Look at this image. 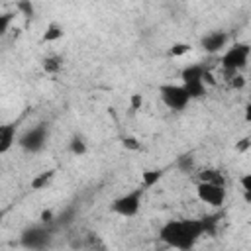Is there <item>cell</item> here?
Masks as SVG:
<instances>
[{
    "label": "cell",
    "instance_id": "5",
    "mask_svg": "<svg viewBox=\"0 0 251 251\" xmlns=\"http://www.w3.org/2000/svg\"><path fill=\"white\" fill-rule=\"evenodd\" d=\"M249 59V47L247 45H235L222 57V67L226 73H237L247 65Z\"/></svg>",
    "mask_w": 251,
    "mask_h": 251
},
{
    "label": "cell",
    "instance_id": "7",
    "mask_svg": "<svg viewBox=\"0 0 251 251\" xmlns=\"http://www.w3.org/2000/svg\"><path fill=\"white\" fill-rule=\"evenodd\" d=\"M198 180H202V182H214V184H224V186H226L224 175H222L220 171H216V169H206V171H202V173L198 175Z\"/></svg>",
    "mask_w": 251,
    "mask_h": 251
},
{
    "label": "cell",
    "instance_id": "4",
    "mask_svg": "<svg viewBox=\"0 0 251 251\" xmlns=\"http://www.w3.org/2000/svg\"><path fill=\"white\" fill-rule=\"evenodd\" d=\"M196 194H198V198L204 204L216 208V206H222L224 200H226V186L224 184H214V182H202V180H198Z\"/></svg>",
    "mask_w": 251,
    "mask_h": 251
},
{
    "label": "cell",
    "instance_id": "18",
    "mask_svg": "<svg viewBox=\"0 0 251 251\" xmlns=\"http://www.w3.org/2000/svg\"><path fill=\"white\" fill-rule=\"evenodd\" d=\"M141 104H143L141 94H133V96L129 98V106H131V110H139V108H141Z\"/></svg>",
    "mask_w": 251,
    "mask_h": 251
},
{
    "label": "cell",
    "instance_id": "14",
    "mask_svg": "<svg viewBox=\"0 0 251 251\" xmlns=\"http://www.w3.org/2000/svg\"><path fill=\"white\" fill-rule=\"evenodd\" d=\"M71 151H73L75 155H84V153H86V143H84L82 139L75 137V139L71 141Z\"/></svg>",
    "mask_w": 251,
    "mask_h": 251
},
{
    "label": "cell",
    "instance_id": "8",
    "mask_svg": "<svg viewBox=\"0 0 251 251\" xmlns=\"http://www.w3.org/2000/svg\"><path fill=\"white\" fill-rule=\"evenodd\" d=\"M41 139H43V131L41 129H33L29 131L24 139H22V145L27 147V149H37L41 145Z\"/></svg>",
    "mask_w": 251,
    "mask_h": 251
},
{
    "label": "cell",
    "instance_id": "2",
    "mask_svg": "<svg viewBox=\"0 0 251 251\" xmlns=\"http://www.w3.org/2000/svg\"><path fill=\"white\" fill-rule=\"evenodd\" d=\"M141 196H143V188H135L124 196H120L118 200H114L112 204V210L124 218H131L139 212V206H141Z\"/></svg>",
    "mask_w": 251,
    "mask_h": 251
},
{
    "label": "cell",
    "instance_id": "1",
    "mask_svg": "<svg viewBox=\"0 0 251 251\" xmlns=\"http://www.w3.org/2000/svg\"><path fill=\"white\" fill-rule=\"evenodd\" d=\"M206 226L200 220H180V222H169L161 229V239L176 249H188L194 245V241L204 233Z\"/></svg>",
    "mask_w": 251,
    "mask_h": 251
},
{
    "label": "cell",
    "instance_id": "10",
    "mask_svg": "<svg viewBox=\"0 0 251 251\" xmlns=\"http://www.w3.org/2000/svg\"><path fill=\"white\" fill-rule=\"evenodd\" d=\"M163 176V173L161 171H157V169H153V171H145V173H141V184L145 186V188H151L153 184H157V180Z\"/></svg>",
    "mask_w": 251,
    "mask_h": 251
},
{
    "label": "cell",
    "instance_id": "15",
    "mask_svg": "<svg viewBox=\"0 0 251 251\" xmlns=\"http://www.w3.org/2000/svg\"><path fill=\"white\" fill-rule=\"evenodd\" d=\"M190 51V45H186V43H176V45H173L171 47V55L173 57H180V55H184V53H188Z\"/></svg>",
    "mask_w": 251,
    "mask_h": 251
},
{
    "label": "cell",
    "instance_id": "16",
    "mask_svg": "<svg viewBox=\"0 0 251 251\" xmlns=\"http://www.w3.org/2000/svg\"><path fill=\"white\" fill-rule=\"evenodd\" d=\"M12 20H14V16H12V14H4V16H0V35H4V33L10 29Z\"/></svg>",
    "mask_w": 251,
    "mask_h": 251
},
{
    "label": "cell",
    "instance_id": "21",
    "mask_svg": "<svg viewBox=\"0 0 251 251\" xmlns=\"http://www.w3.org/2000/svg\"><path fill=\"white\" fill-rule=\"evenodd\" d=\"M51 218H53V212H51V210H47V212L41 214V220H43V222H49Z\"/></svg>",
    "mask_w": 251,
    "mask_h": 251
},
{
    "label": "cell",
    "instance_id": "22",
    "mask_svg": "<svg viewBox=\"0 0 251 251\" xmlns=\"http://www.w3.org/2000/svg\"><path fill=\"white\" fill-rule=\"evenodd\" d=\"M0 227H2V212H0Z\"/></svg>",
    "mask_w": 251,
    "mask_h": 251
},
{
    "label": "cell",
    "instance_id": "13",
    "mask_svg": "<svg viewBox=\"0 0 251 251\" xmlns=\"http://www.w3.org/2000/svg\"><path fill=\"white\" fill-rule=\"evenodd\" d=\"M43 69H45L47 73H57V71L61 69V63H59L57 57H47V59L43 61Z\"/></svg>",
    "mask_w": 251,
    "mask_h": 251
},
{
    "label": "cell",
    "instance_id": "20",
    "mask_svg": "<svg viewBox=\"0 0 251 251\" xmlns=\"http://www.w3.org/2000/svg\"><path fill=\"white\" fill-rule=\"evenodd\" d=\"M235 149H237V151H245V149H249V139H247V137L241 139V143H237Z\"/></svg>",
    "mask_w": 251,
    "mask_h": 251
},
{
    "label": "cell",
    "instance_id": "6",
    "mask_svg": "<svg viewBox=\"0 0 251 251\" xmlns=\"http://www.w3.org/2000/svg\"><path fill=\"white\" fill-rule=\"evenodd\" d=\"M16 139V126L14 124H4L0 126V153H6Z\"/></svg>",
    "mask_w": 251,
    "mask_h": 251
},
{
    "label": "cell",
    "instance_id": "11",
    "mask_svg": "<svg viewBox=\"0 0 251 251\" xmlns=\"http://www.w3.org/2000/svg\"><path fill=\"white\" fill-rule=\"evenodd\" d=\"M61 37H63V27L59 24H49L43 33V41H57Z\"/></svg>",
    "mask_w": 251,
    "mask_h": 251
},
{
    "label": "cell",
    "instance_id": "12",
    "mask_svg": "<svg viewBox=\"0 0 251 251\" xmlns=\"http://www.w3.org/2000/svg\"><path fill=\"white\" fill-rule=\"evenodd\" d=\"M55 176V171H45V173H41L39 176H35L33 180H31V186L35 188V190H39V188H43V186H47L49 182H51V178Z\"/></svg>",
    "mask_w": 251,
    "mask_h": 251
},
{
    "label": "cell",
    "instance_id": "19",
    "mask_svg": "<svg viewBox=\"0 0 251 251\" xmlns=\"http://www.w3.org/2000/svg\"><path fill=\"white\" fill-rule=\"evenodd\" d=\"M241 186H243V192H245V196L249 198V192H251V175H245V176L241 178Z\"/></svg>",
    "mask_w": 251,
    "mask_h": 251
},
{
    "label": "cell",
    "instance_id": "3",
    "mask_svg": "<svg viewBox=\"0 0 251 251\" xmlns=\"http://www.w3.org/2000/svg\"><path fill=\"white\" fill-rule=\"evenodd\" d=\"M161 98H163L165 106L171 108V110H182L190 102V96H188V92L184 90L182 84H165V86H161Z\"/></svg>",
    "mask_w": 251,
    "mask_h": 251
},
{
    "label": "cell",
    "instance_id": "9",
    "mask_svg": "<svg viewBox=\"0 0 251 251\" xmlns=\"http://www.w3.org/2000/svg\"><path fill=\"white\" fill-rule=\"evenodd\" d=\"M224 43H226V35L224 33H214V35H210V37L204 39V45H206L208 51H218Z\"/></svg>",
    "mask_w": 251,
    "mask_h": 251
},
{
    "label": "cell",
    "instance_id": "17",
    "mask_svg": "<svg viewBox=\"0 0 251 251\" xmlns=\"http://www.w3.org/2000/svg\"><path fill=\"white\" fill-rule=\"evenodd\" d=\"M124 147L126 149H131V151H137L141 147V143L135 137H124Z\"/></svg>",
    "mask_w": 251,
    "mask_h": 251
}]
</instances>
